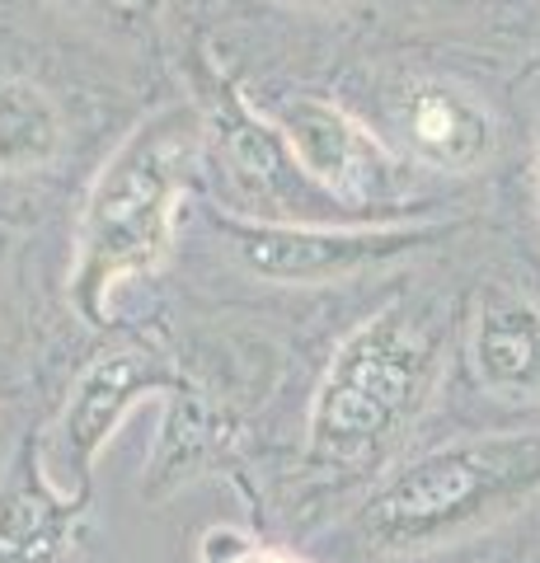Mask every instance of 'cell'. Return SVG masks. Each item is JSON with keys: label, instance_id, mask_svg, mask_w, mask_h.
<instances>
[{"label": "cell", "instance_id": "12", "mask_svg": "<svg viewBox=\"0 0 540 563\" xmlns=\"http://www.w3.org/2000/svg\"><path fill=\"white\" fill-rule=\"evenodd\" d=\"M95 5L103 14H113L118 24H151L155 20V10H161V0H95Z\"/></svg>", "mask_w": 540, "mask_h": 563}, {"label": "cell", "instance_id": "14", "mask_svg": "<svg viewBox=\"0 0 540 563\" xmlns=\"http://www.w3.org/2000/svg\"><path fill=\"white\" fill-rule=\"evenodd\" d=\"M301 5H339V0H301Z\"/></svg>", "mask_w": 540, "mask_h": 563}, {"label": "cell", "instance_id": "15", "mask_svg": "<svg viewBox=\"0 0 540 563\" xmlns=\"http://www.w3.org/2000/svg\"><path fill=\"white\" fill-rule=\"evenodd\" d=\"M0 221H10V211H0Z\"/></svg>", "mask_w": 540, "mask_h": 563}, {"label": "cell", "instance_id": "4", "mask_svg": "<svg viewBox=\"0 0 540 563\" xmlns=\"http://www.w3.org/2000/svg\"><path fill=\"white\" fill-rule=\"evenodd\" d=\"M217 231L231 244L240 268L273 287H329L357 273L386 268L428 244H442L451 221H376V225H329V221H273L254 211H217Z\"/></svg>", "mask_w": 540, "mask_h": 563}, {"label": "cell", "instance_id": "11", "mask_svg": "<svg viewBox=\"0 0 540 563\" xmlns=\"http://www.w3.org/2000/svg\"><path fill=\"white\" fill-rule=\"evenodd\" d=\"M207 554L212 563H310L291 550H277V544L264 540H235V536H212L207 540Z\"/></svg>", "mask_w": 540, "mask_h": 563}, {"label": "cell", "instance_id": "5", "mask_svg": "<svg viewBox=\"0 0 540 563\" xmlns=\"http://www.w3.org/2000/svg\"><path fill=\"white\" fill-rule=\"evenodd\" d=\"M184 390V376L146 347H109L95 352L80 366V376L71 380L57 422L43 432V461L47 474L57 479L66 493L90 498L95 493V465L99 451L109 446V437L123 428V418L136 409L142 399Z\"/></svg>", "mask_w": 540, "mask_h": 563}, {"label": "cell", "instance_id": "3", "mask_svg": "<svg viewBox=\"0 0 540 563\" xmlns=\"http://www.w3.org/2000/svg\"><path fill=\"white\" fill-rule=\"evenodd\" d=\"M540 493V432H480L395 465L353 531L376 554H423L513 517Z\"/></svg>", "mask_w": 540, "mask_h": 563}, {"label": "cell", "instance_id": "13", "mask_svg": "<svg viewBox=\"0 0 540 563\" xmlns=\"http://www.w3.org/2000/svg\"><path fill=\"white\" fill-rule=\"evenodd\" d=\"M536 192H540V136H536Z\"/></svg>", "mask_w": 540, "mask_h": 563}, {"label": "cell", "instance_id": "9", "mask_svg": "<svg viewBox=\"0 0 540 563\" xmlns=\"http://www.w3.org/2000/svg\"><path fill=\"white\" fill-rule=\"evenodd\" d=\"M465 357L489 395L540 399V306L513 287L480 291L465 333Z\"/></svg>", "mask_w": 540, "mask_h": 563}, {"label": "cell", "instance_id": "10", "mask_svg": "<svg viewBox=\"0 0 540 563\" xmlns=\"http://www.w3.org/2000/svg\"><path fill=\"white\" fill-rule=\"evenodd\" d=\"M62 113L33 80L0 76V169H43L62 155Z\"/></svg>", "mask_w": 540, "mask_h": 563}, {"label": "cell", "instance_id": "6", "mask_svg": "<svg viewBox=\"0 0 540 563\" xmlns=\"http://www.w3.org/2000/svg\"><path fill=\"white\" fill-rule=\"evenodd\" d=\"M283 132L291 161L324 202L334 207H386L405 192V165L334 99L296 95L268 113Z\"/></svg>", "mask_w": 540, "mask_h": 563}, {"label": "cell", "instance_id": "8", "mask_svg": "<svg viewBox=\"0 0 540 563\" xmlns=\"http://www.w3.org/2000/svg\"><path fill=\"white\" fill-rule=\"evenodd\" d=\"M399 136L418 165L442 174H475L494 161L498 132L489 109L447 80H418L399 99Z\"/></svg>", "mask_w": 540, "mask_h": 563}, {"label": "cell", "instance_id": "7", "mask_svg": "<svg viewBox=\"0 0 540 563\" xmlns=\"http://www.w3.org/2000/svg\"><path fill=\"white\" fill-rule=\"evenodd\" d=\"M90 498L66 493L47 474L43 437L14 451L0 470V563H57L80 536Z\"/></svg>", "mask_w": 540, "mask_h": 563}, {"label": "cell", "instance_id": "2", "mask_svg": "<svg viewBox=\"0 0 540 563\" xmlns=\"http://www.w3.org/2000/svg\"><path fill=\"white\" fill-rule=\"evenodd\" d=\"M447 324L432 310L390 301L348 329L306 413V465L329 479L376 470L405 442L442 380Z\"/></svg>", "mask_w": 540, "mask_h": 563}, {"label": "cell", "instance_id": "1", "mask_svg": "<svg viewBox=\"0 0 540 563\" xmlns=\"http://www.w3.org/2000/svg\"><path fill=\"white\" fill-rule=\"evenodd\" d=\"M207 118L198 103H161L132 122L85 188L71 254V306L85 324L113 320V291L128 277L161 268L174 221L202 169Z\"/></svg>", "mask_w": 540, "mask_h": 563}]
</instances>
